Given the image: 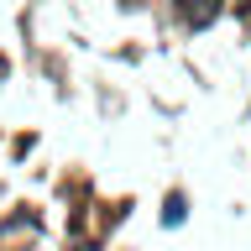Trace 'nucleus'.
<instances>
[{"label": "nucleus", "instance_id": "obj_1", "mask_svg": "<svg viewBox=\"0 0 251 251\" xmlns=\"http://www.w3.org/2000/svg\"><path fill=\"white\" fill-rule=\"evenodd\" d=\"M183 5H188V21H194V26H204V21L220 11V0H183Z\"/></svg>", "mask_w": 251, "mask_h": 251}, {"label": "nucleus", "instance_id": "obj_2", "mask_svg": "<svg viewBox=\"0 0 251 251\" xmlns=\"http://www.w3.org/2000/svg\"><path fill=\"white\" fill-rule=\"evenodd\" d=\"M162 225H183V199H178V194H173L168 209H162Z\"/></svg>", "mask_w": 251, "mask_h": 251}]
</instances>
